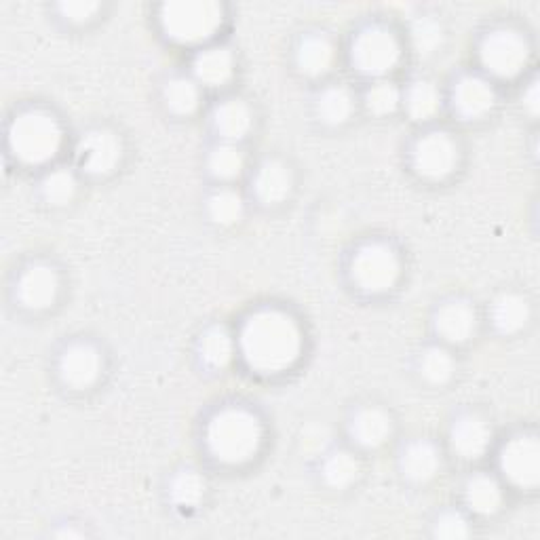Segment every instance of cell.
Segmentation results:
<instances>
[{
  "instance_id": "obj_1",
  "label": "cell",
  "mask_w": 540,
  "mask_h": 540,
  "mask_svg": "<svg viewBox=\"0 0 540 540\" xmlns=\"http://www.w3.org/2000/svg\"><path fill=\"white\" fill-rule=\"evenodd\" d=\"M302 351L298 323L281 311H258L241 330V353L252 370L279 374L292 368Z\"/></svg>"
},
{
  "instance_id": "obj_2",
  "label": "cell",
  "mask_w": 540,
  "mask_h": 540,
  "mask_svg": "<svg viewBox=\"0 0 540 540\" xmlns=\"http://www.w3.org/2000/svg\"><path fill=\"white\" fill-rule=\"evenodd\" d=\"M262 446V422L241 408L222 410L207 427V448L226 465H243Z\"/></svg>"
},
{
  "instance_id": "obj_3",
  "label": "cell",
  "mask_w": 540,
  "mask_h": 540,
  "mask_svg": "<svg viewBox=\"0 0 540 540\" xmlns=\"http://www.w3.org/2000/svg\"><path fill=\"white\" fill-rule=\"evenodd\" d=\"M9 146L15 157L28 165L51 161L62 148V127L43 110L22 112L9 129Z\"/></svg>"
},
{
  "instance_id": "obj_4",
  "label": "cell",
  "mask_w": 540,
  "mask_h": 540,
  "mask_svg": "<svg viewBox=\"0 0 540 540\" xmlns=\"http://www.w3.org/2000/svg\"><path fill=\"white\" fill-rule=\"evenodd\" d=\"M222 5L214 0H173L161 9L165 34L176 43L195 45L207 41L222 26Z\"/></svg>"
},
{
  "instance_id": "obj_5",
  "label": "cell",
  "mask_w": 540,
  "mask_h": 540,
  "mask_svg": "<svg viewBox=\"0 0 540 540\" xmlns=\"http://www.w3.org/2000/svg\"><path fill=\"white\" fill-rule=\"evenodd\" d=\"M484 68L498 79H513L522 72L530 60V45L517 30H492L479 47Z\"/></svg>"
},
{
  "instance_id": "obj_6",
  "label": "cell",
  "mask_w": 540,
  "mask_h": 540,
  "mask_svg": "<svg viewBox=\"0 0 540 540\" xmlns=\"http://www.w3.org/2000/svg\"><path fill=\"white\" fill-rule=\"evenodd\" d=\"M401 275V264L391 247L382 243L363 245L353 258V279L370 294H382L391 289Z\"/></svg>"
},
{
  "instance_id": "obj_7",
  "label": "cell",
  "mask_w": 540,
  "mask_h": 540,
  "mask_svg": "<svg viewBox=\"0 0 540 540\" xmlns=\"http://www.w3.org/2000/svg\"><path fill=\"white\" fill-rule=\"evenodd\" d=\"M401 57L397 36L380 26L365 28L353 43V64L370 76L391 72Z\"/></svg>"
},
{
  "instance_id": "obj_8",
  "label": "cell",
  "mask_w": 540,
  "mask_h": 540,
  "mask_svg": "<svg viewBox=\"0 0 540 540\" xmlns=\"http://www.w3.org/2000/svg\"><path fill=\"white\" fill-rule=\"evenodd\" d=\"M500 471L517 488H536L540 479V446L532 435L511 439L500 452Z\"/></svg>"
},
{
  "instance_id": "obj_9",
  "label": "cell",
  "mask_w": 540,
  "mask_h": 540,
  "mask_svg": "<svg viewBox=\"0 0 540 540\" xmlns=\"http://www.w3.org/2000/svg\"><path fill=\"white\" fill-rule=\"evenodd\" d=\"M458 163V148L446 133H427L416 142L414 167L422 178L441 180L450 176Z\"/></svg>"
},
{
  "instance_id": "obj_10",
  "label": "cell",
  "mask_w": 540,
  "mask_h": 540,
  "mask_svg": "<svg viewBox=\"0 0 540 540\" xmlns=\"http://www.w3.org/2000/svg\"><path fill=\"white\" fill-rule=\"evenodd\" d=\"M121 140L108 129L89 131L79 144V161L91 176H106L121 163Z\"/></svg>"
},
{
  "instance_id": "obj_11",
  "label": "cell",
  "mask_w": 540,
  "mask_h": 540,
  "mask_svg": "<svg viewBox=\"0 0 540 540\" xmlns=\"http://www.w3.org/2000/svg\"><path fill=\"white\" fill-rule=\"evenodd\" d=\"M60 372L66 384L74 389H87L102 374V357L89 344H74L60 361Z\"/></svg>"
},
{
  "instance_id": "obj_12",
  "label": "cell",
  "mask_w": 540,
  "mask_h": 540,
  "mask_svg": "<svg viewBox=\"0 0 540 540\" xmlns=\"http://www.w3.org/2000/svg\"><path fill=\"white\" fill-rule=\"evenodd\" d=\"M57 292H60V279H57L55 270L45 264L30 266L19 279L17 296L24 306L41 311L55 302Z\"/></svg>"
},
{
  "instance_id": "obj_13",
  "label": "cell",
  "mask_w": 540,
  "mask_h": 540,
  "mask_svg": "<svg viewBox=\"0 0 540 540\" xmlns=\"http://www.w3.org/2000/svg\"><path fill=\"white\" fill-rule=\"evenodd\" d=\"M496 104V91L479 76H465L454 89V108L465 119H479L488 114Z\"/></svg>"
},
{
  "instance_id": "obj_14",
  "label": "cell",
  "mask_w": 540,
  "mask_h": 540,
  "mask_svg": "<svg viewBox=\"0 0 540 540\" xmlns=\"http://www.w3.org/2000/svg\"><path fill=\"white\" fill-rule=\"evenodd\" d=\"M492 431L479 416H462L452 429V448L467 460H477L490 448Z\"/></svg>"
},
{
  "instance_id": "obj_15",
  "label": "cell",
  "mask_w": 540,
  "mask_h": 540,
  "mask_svg": "<svg viewBox=\"0 0 540 540\" xmlns=\"http://www.w3.org/2000/svg\"><path fill=\"white\" fill-rule=\"evenodd\" d=\"M435 327L443 340L460 344L473 336L477 327V315L467 302H448L437 311Z\"/></svg>"
},
{
  "instance_id": "obj_16",
  "label": "cell",
  "mask_w": 540,
  "mask_h": 540,
  "mask_svg": "<svg viewBox=\"0 0 540 540\" xmlns=\"http://www.w3.org/2000/svg\"><path fill=\"white\" fill-rule=\"evenodd\" d=\"M192 70H195V76L199 79V83H203L207 87H222L230 79H233L235 62H233V55H230L228 49L209 47V49H203L195 57Z\"/></svg>"
},
{
  "instance_id": "obj_17",
  "label": "cell",
  "mask_w": 540,
  "mask_h": 540,
  "mask_svg": "<svg viewBox=\"0 0 540 540\" xmlns=\"http://www.w3.org/2000/svg\"><path fill=\"white\" fill-rule=\"evenodd\" d=\"M439 467V454L427 441L410 443V446L403 450L401 471L410 481H414V484H427V481H431L439 473Z\"/></svg>"
},
{
  "instance_id": "obj_18",
  "label": "cell",
  "mask_w": 540,
  "mask_h": 540,
  "mask_svg": "<svg viewBox=\"0 0 540 540\" xmlns=\"http://www.w3.org/2000/svg\"><path fill=\"white\" fill-rule=\"evenodd\" d=\"M256 197L266 203V205H275L287 199L289 192H292V173L289 169L279 163V161H268L260 167L256 182Z\"/></svg>"
},
{
  "instance_id": "obj_19",
  "label": "cell",
  "mask_w": 540,
  "mask_h": 540,
  "mask_svg": "<svg viewBox=\"0 0 540 540\" xmlns=\"http://www.w3.org/2000/svg\"><path fill=\"white\" fill-rule=\"evenodd\" d=\"M298 68L308 76H321L334 64V45L325 36L313 34L302 38L296 53Z\"/></svg>"
},
{
  "instance_id": "obj_20",
  "label": "cell",
  "mask_w": 540,
  "mask_h": 540,
  "mask_svg": "<svg viewBox=\"0 0 540 540\" xmlns=\"http://www.w3.org/2000/svg\"><path fill=\"white\" fill-rule=\"evenodd\" d=\"M353 437L363 448H378L391 437V418L378 408H365L353 420Z\"/></svg>"
},
{
  "instance_id": "obj_21",
  "label": "cell",
  "mask_w": 540,
  "mask_h": 540,
  "mask_svg": "<svg viewBox=\"0 0 540 540\" xmlns=\"http://www.w3.org/2000/svg\"><path fill=\"white\" fill-rule=\"evenodd\" d=\"M492 321L498 332L515 334L524 330L526 323L530 321V306L522 296L505 294L492 306Z\"/></svg>"
},
{
  "instance_id": "obj_22",
  "label": "cell",
  "mask_w": 540,
  "mask_h": 540,
  "mask_svg": "<svg viewBox=\"0 0 540 540\" xmlns=\"http://www.w3.org/2000/svg\"><path fill=\"white\" fill-rule=\"evenodd\" d=\"M214 125L226 140H241L252 127V112L241 100H228L216 108Z\"/></svg>"
},
{
  "instance_id": "obj_23",
  "label": "cell",
  "mask_w": 540,
  "mask_h": 540,
  "mask_svg": "<svg viewBox=\"0 0 540 540\" xmlns=\"http://www.w3.org/2000/svg\"><path fill=\"white\" fill-rule=\"evenodd\" d=\"M467 503L479 515H492L503 503V490L498 481L488 475H477L467 484Z\"/></svg>"
},
{
  "instance_id": "obj_24",
  "label": "cell",
  "mask_w": 540,
  "mask_h": 540,
  "mask_svg": "<svg viewBox=\"0 0 540 540\" xmlns=\"http://www.w3.org/2000/svg\"><path fill=\"white\" fill-rule=\"evenodd\" d=\"M233 338L224 327H211L201 340V359L211 370H222L233 359Z\"/></svg>"
},
{
  "instance_id": "obj_25",
  "label": "cell",
  "mask_w": 540,
  "mask_h": 540,
  "mask_svg": "<svg viewBox=\"0 0 540 540\" xmlns=\"http://www.w3.org/2000/svg\"><path fill=\"white\" fill-rule=\"evenodd\" d=\"M353 95L344 87H330L319 98V117L327 125H340L351 117Z\"/></svg>"
},
{
  "instance_id": "obj_26",
  "label": "cell",
  "mask_w": 540,
  "mask_h": 540,
  "mask_svg": "<svg viewBox=\"0 0 540 540\" xmlns=\"http://www.w3.org/2000/svg\"><path fill=\"white\" fill-rule=\"evenodd\" d=\"M207 207H209L211 220L222 226L237 224L243 216V199L237 190H230V188L216 190L214 195L209 197Z\"/></svg>"
},
{
  "instance_id": "obj_27",
  "label": "cell",
  "mask_w": 540,
  "mask_h": 540,
  "mask_svg": "<svg viewBox=\"0 0 540 540\" xmlns=\"http://www.w3.org/2000/svg\"><path fill=\"white\" fill-rule=\"evenodd\" d=\"M165 102L171 112L192 114L199 108V102H201L199 87L190 79H184V76L171 79L165 87Z\"/></svg>"
},
{
  "instance_id": "obj_28",
  "label": "cell",
  "mask_w": 540,
  "mask_h": 540,
  "mask_svg": "<svg viewBox=\"0 0 540 540\" xmlns=\"http://www.w3.org/2000/svg\"><path fill=\"white\" fill-rule=\"evenodd\" d=\"M441 106V95L429 81H418L408 93V110L416 121H429Z\"/></svg>"
},
{
  "instance_id": "obj_29",
  "label": "cell",
  "mask_w": 540,
  "mask_h": 540,
  "mask_svg": "<svg viewBox=\"0 0 540 540\" xmlns=\"http://www.w3.org/2000/svg\"><path fill=\"white\" fill-rule=\"evenodd\" d=\"M359 475V462L351 452H334L323 465V477L332 488L351 486Z\"/></svg>"
},
{
  "instance_id": "obj_30",
  "label": "cell",
  "mask_w": 540,
  "mask_h": 540,
  "mask_svg": "<svg viewBox=\"0 0 540 540\" xmlns=\"http://www.w3.org/2000/svg\"><path fill=\"white\" fill-rule=\"evenodd\" d=\"M205 496V479L197 471H182L171 484V500L178 507H197Z\"/></svg>"
},
{
  "instance_id": "obj_31",
  "label": "cell",
  "mask_w": 540,
  "mask_h": 540,
  "mask_svg": "<svg viewBox=\"0 0 540 540\" xmlns=\"http://www.w3.org/2000/svg\"><path fill=\"white\" fill-rule=\"evenodd\" d=\"M76 188H79V184H76V178L74 173L68 171V169H55L51 171L49 176L43 180V197L47 203L51 205H66L74 199L76 195Z\"/></svg>"
},
{
  "instance_id": "obj_32",
  "label": "cell",
  "mask_w": 540,
  "mask_h": 540,
  "mask_svg": "<svg viewBox=\"0 0 540 540\" xmlns=\"http://www.w3.org/2000/svg\"><path fill=\"white\" fill-rule=\"evenodd\" d=\"M245 167L243 152L233 144H222L209 154V169L220 180H233Z\"/></svg>"
},
{
  "instance_id": "obj_33",
  "label": "cell",
  "mask_w": 540,
  "mask_h": 540,
  "mask_svg": "<svg viewBox=\"0 0 540 540\" xmlns=\"http://www.w3.org/2000/svg\"><path fill=\"white\" fill-rule=\"evenodd\" d=\"M420 374L431 384L448 382L454 374L452 355L448 351L439 349V346H433V349H429L420 359Z\"/></svg>"
},
{
  "instance_id": "obj_34",
  "label": "cell",
  "mask_w": 540,
  "mask_h": 540,
  "mask_svg": "<svg viewBox=\"0 0 540 540\" xmlns=\"http://www.w3.org/2000/svg\"><path fill=\"white\" fill-rule=\"evenodd\" d=\"M443 41V28L433 17H420L412 28V43L418 53L429 55L437 51Z\"/></svg>"
},
{
  "instance_id": "obj_35",
  "label": "cell",
  "mask_w": 540,
  "mask_h": 540,
  "mask_svg": "<svg viewBox=\"0 0 540 540\" xmlns=\"http://www.w3.org/2000/svg\"><path fill=\"white\" fill-rule=\"evenodd\" d=\"M365 102L376 114H391L399 106V89L389 81H380L365 95Z\"/></svg>"
},
{
  "instance_id": "obj_36",
  "label": "cell",
  "mask_w": 540,
  "mask_h": 540,
  "mask_svg": "<svg viewBox=\"0 0 540 540\" xmlns=\"http://www.w3.org/2000/svg\"><path fill=\"white\" fill-rule=\"evenodd\" d=\"M435 536L446 540H458L469 536V522L460 513H443L435 524Z\"/></svg>"
},
{
  "instance_id": "obj_37",
  "label": "cell",
  "mask_w": 540,
  "mask_h": 540,
  "mask_svg": "<svg viewBox=\"0 0 540 540\" xmlns=\"http://www.w3.org/2000/svg\"><path fill=\"white\" fill-rule=\"evenodd\" d=\"M100 5L98 3H83V0H72V3H62L60 11L64 17H68L70 22H87L95 13H98Z\"/></svg>"
},
{
  "instance_id": "obj_38",
  "label": "cell",
  "mask_w": 540,
  "mask_h": 540,
  "mask_svg": "<svg viewBox=\"0 0 540 540\" xmlns=\"http://www.w3.org/2000/svg\"><path fill=\"white\" fill-rule=\"evenodd\" d=\"M524 104L530 114H538V83H532L530 89L524 93Z\"/></svg>"
},
{
  "instance_id": "obj_39",
  "label": "cell",
  "mask_w": 540,
  "mask_h": 540,
  "mask_svg": "<svg viewBox=\"0 0 540 540\" xmlns=\"http://www.w3.org/2000/svg\"><path fill=\"white\" fill-rule=\"evenodd\" d=\"M57 536H79V534L72 532V530H64V532H60V534H57Z\"/></svg>"
}]
</instances>
